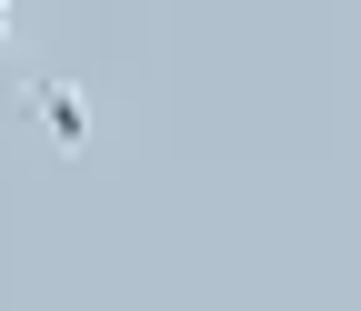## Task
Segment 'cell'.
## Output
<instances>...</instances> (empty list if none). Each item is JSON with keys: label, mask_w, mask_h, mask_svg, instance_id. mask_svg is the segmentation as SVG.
I'll return each instance as SVG.
<instances>
[{"label": "cell", "mask_w": 361, "mask_h": 311, "mask_svg": "<svg viewBox=\"0 0 361 311\" xmlns=\"http://www.w3.org/2000/svg\"><path fill=\"white\" fill-rule=\"evenodd\" d=\"M0 30H11V11H0Z\"/></svg>", "instance_id": "obj_2"}, {"label": "cell", "mask_w": 361, "mask_h": 311, "mask_svg": "<svg viewBox=\"0 0 361 311\" xmlns=\"http://www.w3.org/2000/svg\"><path fill=\"white\" fill-rule=\"evenodd\" d=\"M20 121H30L61 161H71V151H90V91H80L71 71H30V80H20Z\"/></svg>", "instance_id": "obj_1"}]
</instances>
